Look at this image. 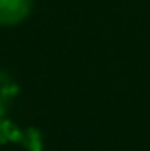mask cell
Listing matches in <instances>:
<instances>
[{
    "instance_id": "1",
    "label": "cell",
    "mask_w": 150,
    "mask_h": 151,
    "mask_svg": "<svg viewBox=\"0 0 150 151\" xmlns=\"http://www.w3.org/2000/svg\"><path fill=\"white\" fill-rule=\"evenodd\" d=\"M31 8V0H0V25L21 21Z\"/></svg>"
}]
</instances>
